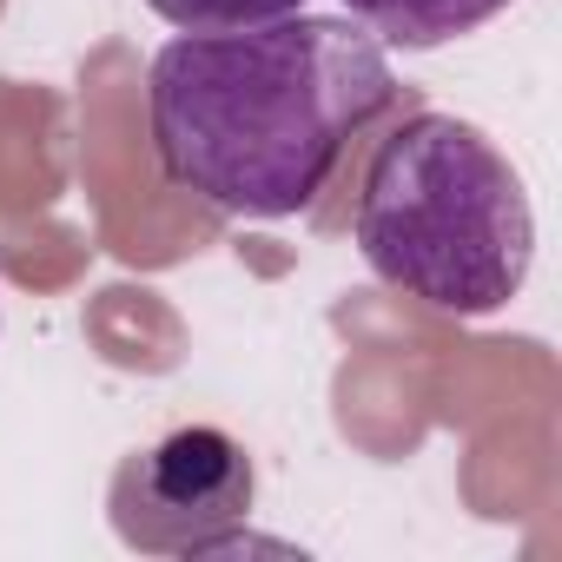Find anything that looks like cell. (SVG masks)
Returning a JSON list of instances; mask_svg holds the SVG:
<instances>
[{"label": "cell", "instance_id": "6da1fadb", "mask_svg": "<svg viewBox=\"0 0 562 562\" xmlns=\"http://www.w3.org/2000/svg\"><path fill=\"white\" fill-rule=\"evenodd\" d=\"M391 100L384 41L364 21L305 8L258 27L179 34L146 74L166 179L232 218L305 212Z\"/></svg>", "mask_w": 562, "mask_h": 562}, {"label": "cell", "instance_id": "7a4b0ae2", "mask_svg": "<svg viewBox=\"0 0 562 562\" xmlns=\"http://www.w3.org/2000/svg\"><path fill=\"white\" fill-rule=\"evenodd\" d=\"M351 232L384 285L457 318L503 312L536 258V212L516 166L457 113H411L371 153Z\"/></svg>", "mask_w": 562, "mask_h": 562}, {"label": "cell", "instance_id": "3957f363", "mask_svg": "<svg viewBox=\"0 0 562 562\" xmlns=\"http://www.w3.org/2000/svg\"><path fill=\"white\" fill-rule=\"evenodd\" d=\"M251 516V457L212 424L172 430L120 476V536L139 549L212 555Z\"/></svg>", "mask_w": 562, "mask_h": 562}, {"label": "cell", "instance_id": "277c9868", "mask_svg": "<svg viewBox=\"0 0 562 562\" xmlns=\"http://www.w3.org/2000/svg\"><path fill=\"white\" fill-rule=\"evenodd\" d=\"M351 21H364L384 47H404V54H430V47H450L463 34H476L483 21H496L509 0H345Z\"/></svg>", "mask_w": 562, "mask_h": 562}, {"label": "cell", "instance_id": "5b68a950", "mask_svg": "<svg viewBox=\"0 0 562 562\" xmlns=\"http://www.w3.org/2000/svg\"><path fill=\"white\" fill-rule=\"evenodd\" d=\"M159 21H172L179 34H225V27H258L278 14H299L305 0H146Z\"/></svg>", "mask_w": 562, "mask_h": 562}]
</instances>
